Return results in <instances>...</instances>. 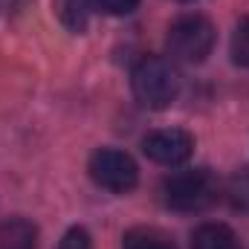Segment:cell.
Returning <instances> with one entry per match:
<instances>
[{"instance_id":"obj_11","label":"cell","mask_w":249,"mask_h":249,"mask_svg":"<svg viewBox=\"0 0 249 249\" xmlns=\"http://www.w3.org/2000/svg\"><path fill=\"white\" fill-rule=\"evenodd\" d=\"M229 53H232V61L249 67V18L238 20L235 32H232V44H229Z\"/></svg>"},{"instance_id":"obj_2","label":"cell","mask_w":249,"mask_h":249,"mask_svg":"<svg viewBox=\"0 0 249 249\" xmlns=\"http://www.w3.org/2000/svg\"><path fill=\"white\" fill-rule=\"evenodd\" d=\"M220 194V183L209 168H188L177 171L162 183V200L174 212H206Z\"/></svg>"},{"instance_id":"obj_7","label":"cell","mask_w":249,"mask_h":249,"mask_svg":"<svg viewBox=\"0 0 249 249\" xmlns=\"http://www.w3.org/2000/svg\"><path fill=\"white\" fill-rule=\"evenodd\" d=\"M0 249H38V229L26 217H9L0 223Z\"/></svg>"},{"instance_id":"obj_8","label":"cell","mask_w":249,"mask_h":249,"mask_svg":"<svg viewBox=\"0 0 249 249\" xmlns=\"http://www.w3.org/2000/svg\"><path fill=\"white\" fill-rule=\"evenodd\" d=\"M122 249H174L171 238L154 226H136L130 232H124Z\"/></svg>"},{"instance_id":"obj_10","label":"cell","mask_w":249,"mask_h":249,"mask_svg":"<svg viewBox=\"0 0 249 249\" xmlns=\"http://www.w3.org/2000/svg\"><path fill=\"white\" fill-rule=\"evenodd\" d=\"M226 197H229V203H232L235 212L249 214V165L238 168V171L229 177V183H226Z\"/></svg>"},{"instance_id":"obj_6","label":"cell","mask_w":249,"mask_h":249,"mask_svg":"<svg viewBox=\"0 0 249 249\" xmlns=\"http://www.w3.org/2000/svg\"><path fill=\"white\" fill-rule=\"evenodd\" d=\"M191 249H244L226 223H200L191 232Z\"/></svg>"},{"instance_id":"obj_13","label":"cell","mask_w":249,"mask_h":249,"mask_svg":"<svg viewBox=\"0 0 249 249\" xmlns=\"http://www.w3.org/2000/svg\"><path fill=\"white\" fill-rule=\"evenodd\" d=\"M96 3H99V9H102L105 15H113V18L130 15V12H136V6H139V0H96Z\"/></svg>"},{"instance_id":"obj_3","label":"cell","mask_w":249,"mask_h":249,"mask_svg":"<svg viewBox=\"0 0 249 249\" xmlns=\"http://www.w3.org/2000/svg\"><path fill=\"white\" fill-rule=\"evenodd\" d=\"M168 50L174 58L188 64L206 61L214 50V23L206 15H180L168 26Z\"/></svg>"},{"instance_id":"obj_4","label":"cell","mask_w":249,"mask_h":249,"mask_svg":"<svg viewBox=\"0 0 249 249\" xmlns=\"http://www.w3.org/2000/svg\"><path fill=\"white\" fill-rule=\"evenodd\" d=\"M90 177L113 194H127L139 183V168L119 148H99L90 157Z\"/></svg>"},{"instance_id":"obj_14","label":"cell","mask_w":249,"mask_h":249,"mask_svg":"<svg viewBox=\"0 0 249 249\" xmlns=\"http://www.w3.org/2000/svg\"><path fill=\"white\" fill-rule=\"evenodd\" d=\"M177 3H191V0H177Z\"/></svg>"},{"instance_id":"obj_5","label":"cell","mask_w":249,"mask_h":249,"mask_svg":"<svg viewBox=\"0 0 249 249\" xmlns=\"http://www.w3.org/2000/svg\"><path fill=\"white\" fill-rule=\"evenodd\" d=\"M142 151L151 162L174 168V165H183L194 154V136L180 127H162L142 139Z\"/></svg>"},{"instance_id":"obj_9","label":"cell","mask_w":249,"mask_h":249,"mask_svg":"<svg viewBox=\"0 0 249 249\" xmlns=\"http://www.w3.org/2000/svg\"><path fill=\"white\" fill-rule=\"evenodd\" d=\"M55 12L70 32H84L90 20V0H55Z\"/></svg>"},{"instance_id":"obj_12","label":"cell","mask_w":249,"mask_h":249,"mask_svg":"<svg viewBox=\"0 0 249 249\" xmlns=\"http://www.w3.org/2000/svg\"><path fill=\"white\" fill-rule=\"evenodd\" d=\"M58 249H93V244H90V235H87V229H81V226H72V229H67V235L61 238Z\"/></svg>"},{"instance_id":"obj_1","label":"cell","mask_w":249,"mask_h":249,"mask_svg":"<svg viewBox=\"0 0 249 249\" xmlns=\"http://www.w3.org/2000/svg\"><path fill=\"white\" fill-rule=\"evenodd\" d=\"M133 96L148 110H165L180 96V75L171 61L160 55H145L130 72Z\"/></svg>"}]
</instances>
